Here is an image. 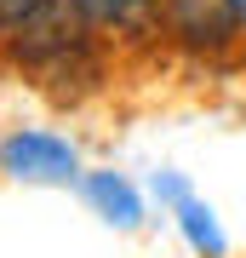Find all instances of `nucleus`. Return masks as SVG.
<instances>
[{
	"instance_id": "f257e3e1",
	"label": "nucleus",
	"mask_w": 246,
	"mask_h": 258,
	"mask_svg": "<svg viewBox=\"0 0 246 258\" xmlns=\"http://www.w3.org/2000/svg\"><path fill=\"white\" fill-rule=\"evenodd\" d=\"M12 63L35 69L40 81H63V75H98L92 63V23L74 12V0H46L18 35H6Z\"/></svg>"
},
{
	"instance_id": "f03ea898",
	"label": "nucleus",
	"mask_w": 246,
	"mask_h": 258,
	"mask_svg": "<svg viewBox=\"0 0 246 258\" xmlns=\"http://www.w3.org/2000/svg\"><path fill=\"white\" fill-rule=\"evenodd\" d=\"M0 172L18 184H74L80 155L57 132H12V138H0Z\"/></svg>"
},
{
	"instance_id": "7ed1b4c3",
	"label": "nucleus",
	"mask_w": 246,
	"mask_h": 258,
	"mask_svg": "<svg viewBox=\"0 0 246 258\" xmlns=\"http://www.w3.org/2000/svg\"><path fill=\"white\" fill-rule=\"evenodd\" d=\"M160 12H166V29L178 35V46L189 52H223L240 35L235 0H160Z\"/></svg>"
},
{
	"instance_id": "20e7f679",
	"label": "nucleus",
	"mask_w": 246,
	"mask_h": 258,
	"mask_svg": "<svg viewBox=\"0 0 246 258\" xmlns=\"http://www.w3.org/2000/svg\"><path fill=\"white\" fill-rule=\"evenodd\" d=\"M80 189H86V201L98 207L103 224H115V230H137V224H143V195H137L120 172H86Z\"/></svg>"
},
{
	"instance_id": "39448f33",
	"label": "nucleus",
	"mask_w": 246,
	"mask_h": 258,
	"mask_svg": "<svg viewBox=\"0 0 246 258\" xmlns=\"http://www.w3.org/2000/svg\"><path fill=\"white\" fill-rule=\"evenodd\" d=\"M74 12L103 35H143L160 18V0H74Z\"/></svg>"
},
{
	"instance_id": "423d86ee",
	"label": "nucleus",
	"mask_w": 246,
	"mask_h": 258,
	"mask_svg": "<svg viewBox=\"0 0 246 258\" xmlns=\"http://www.w3.org/2000/svg\"><path fill=\"white\" fill-rule=\"evenodd\" d=\"M172 212H178V230H183V241H189V247L201 252V258H223V252H229V241H223V230H218V212H212L206 201L183 195Z\"/></svg>"
},
{
	"instance_id": "0eeeda50",
	"label": "nucleus",
	"mask_w": 246,
	"mask_h": 258,
	"mask_svg": "<svg viewBox=\"0 0 246 258\" xmlns=\"http://www.w3.org/2000/svg\"><path fill=\"white\" fill-rule=\"evenodd\" d=\"M40 6H46V0H0V35H18Z\"/></svg>"
},
{
	"instance_id": "6e6552de",
	"label": "nucleus",
	"mask_w": 246,
	"mask_h": 258,
	"mask_svg": "<svg viewBox=\"0 0 246 258\" xmlns=\"http://www.w3.org/2000/svg\"><path fill=\"white\" fill-rule=\"evenodd\" d=\"M155 195H160V201H166V207H178V201H183V195H189V184H183V178H178V172H155Z\"/></svg>"
},
{
	"instance_id": "1a4fd4ad",
	"label": "nucleus",
	"mask_w": 246,
	"mask_h": 258,
	"mask_svg": "<svg viewBox=\"0 0 246 258\" xmlns=\"http://www.w3.org/2000/svg\"><path fill=\"white\" fill-rule=\"evenodd\" d=\"M235 18H240V35H246V0H235Z\"/></svg>"
}]
</instances>
